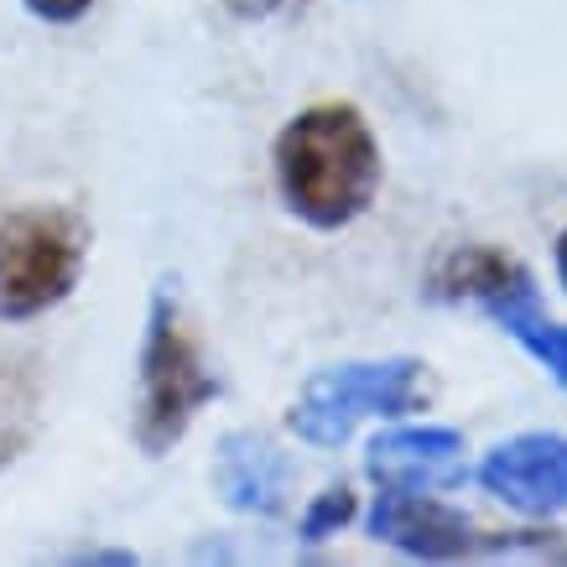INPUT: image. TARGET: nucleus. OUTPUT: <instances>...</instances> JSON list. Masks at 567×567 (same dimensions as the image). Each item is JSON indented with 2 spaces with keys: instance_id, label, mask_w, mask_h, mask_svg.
Returning a JSON list of instances; mask_svg holds the SVG:
<instances>
[{
  "instance_id": "13",
  "label": "nucleus",
  "mask_w": 567,
  "mask_h": 567,
  "mask_svg": "<svg viewBox=\"0 0 567 567\" xmlns=\"http://www.w3.org/2000/svg\"><path fill=\"white\" fill-rule=\"evenodd\" d=\"M21 6L48 27H73V21H84L94 11V0H21Z\"/></svg>"
},
{
  "instance_id": "12",
  "label": "nucleus",
  "mask_w": 567,
  "mask_h": 567,
  "mask_svg": "<svg viewBox=\"0 0 567 567\" xmlns=\"http://www.w3.org/2000/svg\"><path fill=\"white\" fill-rule=\"evenodd\" d=\"M354 520V495L349 484H328L323 495H312V505L302 511V542H328Z\"/></svg>"
},
{
  "instance_id": "10",
  "label": "nucleus",
  "mask_w": 567,
  "mask_h": 567,
  "mask_svg": "<svg viewBox=\"0 0 567 567\" xmlns=\"http://www.w3.org/2000/svg\"><path fill=\"white\" fill-rule=\"evenodd\" d=\"M48 412L42 370L32 360H0V468H11L37 443Z\"/></svg>"
},
{
  "instance_id": "8",
  "label": "nucleus",
  "mask_w": 567,
  "mask_h": 567,
  "mask_svg": "<svg viewBox=\"0 0 567 567\" xmlns=\"http://www.w3.org/2000/svg\"><path fill=\"white\" fill-rule=\"evenodd\" d=\"M464 432L453 427H391L364 447V474L380 489H453L464 484Z\"/></svg>"
},
{
  "instance_id": "2",
  "label": "nucleus",
  "mask_w": 567,
  "mask_h": 567,
  "mask_svg": "<svg viewBox=\"0 0 567 567\" xmlns=\"http://www.w3.org/2000/svg\"><path fill=\"white\" fill-rule=\"evenodd\" d=\"M208 401H219V375L183 323L173 287H156L141 333V395H136V447L146 458L173 453Z\"/></svg>"
},
{
  "instance_id": "15",
  "label": "nucleus",
  "mask_w": 567,
  "mask_h": 567,
  "mask_svg": "<svg viewBox=\"0 0 567 567\" xmlns=\"http://www.w3.org/2000/svg\"><path fill=\"white\" fill-rule=\"evenodd\" d=\"M551 260H557V281L567 287V229L557 235V256H551Z\"/></svg>"
},
{
  "instance_id": "14",
  "label": "nucleus",
  "mask_w": 567,
  "mask_h": 567,
  "mask_svg": "<svg viewBox=\"0 0 567 567\" xmlns=\"http://www.w3.org/2000/svg\"><path fill=\"white\" fill-rule=\"evenodd\" d=\"M229 6H235L240 17H266V11H271V6H281V0H229Z\"/></svg>"
},
{
  "instance_id": "5",
  "label": "nucleus",
  "mask_w": 567,
  "mask_h": 567,
  "mask_svg": "<svg viewBox=\"0 0 567 567\" xmlns=\"http://www.w3.org/2000/svg\"><path fill=\"white\" fill-rule=\"evenodd\" d=\"M364 532L406 557H422V563H458V557L489 551L495 542V536L474 532L464 511L443 505L437 489H380L364 516Z\"/></svg>"
},
{
  "instance_id": "3",
  "label": "nucleus",
  "mask_w": 567,
  "mask_h": 567,
  "mask_svg": "<svg viewBox=\"0 0 567 567\" xmlns=\"http://www.w3.org/2000/svg\"><path fill=\"white\" fill-rule=\"evenodd\" d=\"M427 406V364L416 354L349 360L308 375L292 406V432L308 447H344L360 422H395Z\"/></svg>"
},
{
  "instance_id": "1",
  "label": "nucleus",
  "mask_w": 567,
  "mask_h": 567,
  "mask_svg": "<svg viewBox=\"0 0 567 567\" xmlns=\"http://www.w3.org/2000/svg\"><path fill=\"white\" fill-rule=\"evenodd\" d=\"M276 193L308 229H349L380 193V141L360 104L323 100L297 110L271 146Z\"/></svg>"
},
{
  "instance_id": "6",
  "label": "nucleus",
  "mask_w": 567,
  "mask_h": 567,
  "mask_svg": "<svg viewBox=\"0 0 567 567\" xmlns=\"http://www.w3.org/2000/svg\"><path fill=\"white\" fill-rule=\"evenodd\" d=\"M480 484L532 520L567 516V432H516L484 453Z\"/></svg>"
},
{
  "instance_id": "7",
  "label": "nucleus",
  "mask_w": 567,
  "mask_h": 567,
  "mask_svg": "<svg viewBox=\"0 0 567 567\" xmlns=\"http://www.w3.org/2000/svg\"><path fill=\"white\" fill-rule=\"evenodd\" d=\"M297 468L266 432H224L214 453V495L235 516H281L292 499Z\"/></svg>"
},
{
  "instance_id": "11",
  "label": "nucleus",
  "mask_w": 567,
  "mask_h": 567,
  "mask_svg": "<svg viewBox=\"0 0 567 567\" xmlns=\"http://www.w3.org/2000/svg\"><path fill=\"white\" fill-rule=\"evenodd\" d=\"M499 328H505V333H511V339H516V344L567 391V323H551L547 312H542V297L511 308L499 318Z\"/></svg>"
},
{
  "instance_id": "9",
  "label": "nucleus",
  "mask_w": 567,
  "mask_h": 567,
  "mask_svg": "<svg viewBox=\"0 0 567 567\" xmlns=\"http://www.w3.org/2000/svg\"><path fill=\"white\" fill-rule=\"evenodd\" d=\"M432 297L437 302H474L499 323L511 308L536 302V276L495 245H453L432 266Z\"/></svg>"
},
{
  "instance_id": "4",
  "label": "nucleus",
  "mask_w": 567,
  "mask_h": 567,
  "mask_svg": "<svg viewBox=\"0 0 567 567\" xmlns=\"http://www.w3.org/2000/svg\"><path fill=\"white\" fill-rule=\"evenodd\" d=\"M89 260V224L73 208L27 204L0 214V318L27 323L69 302Z\"/></svg>"
}]
</instances>
